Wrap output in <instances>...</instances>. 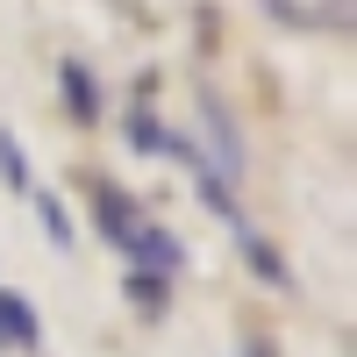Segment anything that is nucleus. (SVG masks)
<instances>
[{"label": "nucleus", "instance_id": "f257e3e1", "mask_svg": "<svg viewBox=\"0 0 357 357\" xmlns=\"http://www.w3.org/2000/svg\"><path fill=\"white\" fill-rule=\"evenodd\" d=\"M122 264L136 279H172L178 264H186V250L172 243V229H158V222H136V236L122 243Z\"/></svg>", "mask_w": 357, "mask_h": 357}, {"label": "nucleus", "instance_id": "f03ea898", "mask_svg": "<svg viewBox=\"0 0 357 357\" xmlns=\"http://www.w3.org/2000/svg\"><path fill=\"white\" fill-rule=\"evenodd\" d=\"M200 114H207V143H215V165H207V172H215L222 186H229V178H243V143H236L229 107H222L215 93H200Z\"/></svg>", "mask_w": 357, "mask_h": 357}, {"label": "nucleus", "instance_id": "7ed1b4c3", "mask_svg": "<svg viewBox=\"0 0 357 357\" xmlns=\"http://www.w3.org/2000/svg\"><path fill=\"white\" fill-rule=\"evenodd\" d=\"M57 100H65V114L79 129H93L100 122V79L79 65V57H65V65H57Z\"/></svg>", "mask_w": 357, "mask_h": 357}, {"label": "nucleus", "instance_id": "20e7f679", "mask_svg": "<svg viewBox=\"0 0 357 357\" xmlns=\"http://www.w3.org/2000/svg\"><path fill=\"white\" fill-rule=\"evenodd\" d=\"M93 222H100V236H107V243L122 250L129 236H136V222H143V207H136V200H129L122 186H107V178H93Z\"/></svg>", "mask_w": 357, "mask_h": 357}, {"label": "nucleus", "instance_id": "39448f33", "mask_svg": "<svg viewBox=\"0 0 357 357\" xmlns=\"http://www.w3.org/2000/svg\"><path fill=\"white\" fill-rule=\"evenodd\" d=\"M0 343H22V350H36V343H43L36 307H29L22 293H8V286H0Z\"/></svg>", "mask_w": 357, "mask_h": 357}, {"label": "nucleus", "instance_id": "423d86ee", "mask_svg": "<svg viewBox=\"0 0 357 357\" xmlns=\"http://www.w3.org/2000/svg\"><path fill=\"white\" fill-rule=\"evenodd\" d=\"M236 250H243V257H250V264H257V272L272 279V286H286V264L272 257V243H264V236H257V229H250L243 215H236Z\"/></svg>", "mask_w": 357, "mask_h": 357}, {"label": "nucleus", "instance_id": "0eeeda50", "mask_svg": "<svg viewBox=\"0 0 357 357\" xmlns=\"http://www.w3.org/2000/svg\"><path fill=\"white\" fill-rule=\"evenodd\" d=\"M129 143H136L143 158H158V151H165V129H158V114L143 107V100H136V114H129Z\"/></svg>", "mask_w": 357, "mask_h": 357}, {"label": "nucleus", "instance_id": "6e6552de", "mask_svg": "<svg viewBox=\"0 0 357 357\" xmlns=\"http://www.w3.org/2000/svg\"><path fill=\"white\" fill-rule=\"evenodd\" d=\"M0 178H8L15 193H36V186H29V158H22V143L8 129H0Z\"/></svg>", "mask_w": 357, "mask_h": 357}, {"label": "nucleus", "instance_id": "1a4fd4ad", "mask_svg": "<svg viewBox=\"0 0 357 357\" xmlns=\"http://www.w3.org/2000/svg\"><path fill=\"white\" fill-rule=\"evenodd\" d=\"M36 207H43V229H50V243H57V250H72V215H65V207H57L50 193H36Z\"/></svg>", "mask_w": 357, "mask_h": 357}]
</instances>
